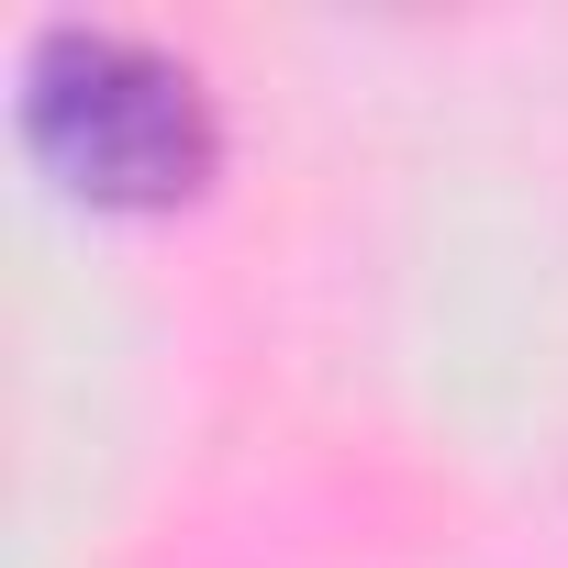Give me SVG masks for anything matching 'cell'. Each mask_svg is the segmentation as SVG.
Wrapping results in <instances>:
<instances>
[{
    "label": "cell",
    "instance_id": "1",
    "mask_svg": "<svg viewBox=\"0 0 568 568\" xmlns=\"http://www.w3.org/2000/svg\"><path fill=\"white\" fill-rule=\"evenodd\" d=\"M12 112H23V145L101 212H168L223 156L212 79L179 45H156L134 23H90V12H57L23 34Z\"/></svg>",
    "mask_w": 568,
    "mask_h": 568
}]
</instances>
